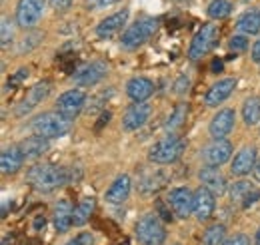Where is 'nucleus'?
Returning <instances> with one entry per match:
<instances>
[{"mask_svg":"<svg viewBox=\"0 0 260 245\" xmlns=\"http://www.w3.org/2000/svg\"><path fill=\"white\" fill-rule=\"evenodd\" d=\"M70 172L54 164H36L28 170L26 182L38 191H54L56 187L68 182Z\"/></svg>","mask_w":260,"mask_h":245,"instance_id":"nucleus-1","label":"nucleus"},{"mask_svg":"<svg viewBox=\"0 0 260 245\" xmlns=\"http://www.w3.org/2000/svg\"><path fill=\"white\" fill-rule=\"evenodd\" d=\"M184 148H186V142L182 138H178L174 134H168L148 150V159L154 161V164H160V166L174 164L182 155Z\"/></svg>","mask_w":260,"mask_h":245,"instance_id":"nucleus-2","label":"nucleus"},{"mask_svg":"<svg viewBox=\"0 0 260 245\" xmlns=\"http://www.w3.org/2000/svg\"><path fill=\"white\" fill-rule=\"evenodd\" d=\"M70 126L72 122L66 120L64 116H60L58 112H48V114H40L36 116L30 124L32 132L36 136H42L46 140L50 138H62L70 132Z\"/></svg>","mask_w":260,"mask_h":245,"instance_id":"nucleus-3","label":"nucleus"},{"mask_svg":"<svg viewBox=\"0 0 260 245\" xmlns=\"http://www.w3.org/2000/svg\"><path fill=\"white\" fill-rule=\"evenodd\" d=\"M156 30H158V18H142V20L134 22L132 26H128V28L124 30L120 42H122L124 48L136 50V48H140L142 44H146V42L156 34Z\"/></svg>","mask_w":260,"mask_h":245,"instance_id":"nucleus-4","label":"nucleus"},{"mask_svg":"<svg viewBox=\"0 0 260 245\" xmlns=\"http://www.w3.org/2000/svg\"><path fill=\"white\" fill-rule=\"evenodd\" d=\"M136 237L142 245H164L166 241V229L158 215L146 214L136 221Z\"/></svg>","mask_w":260,"mask_h":245,"instance_id":"nucleus-5","label":"nucleus"},{"mask_svg":"<svg viewBox=\"0 0 260 245\" xmlns=\"http://www.w3.org/2000/svg\"><path fill=\"white\" fill-rule=\"evenodd\" d=\"M218 40V28L216 24L208 22L204 24L200 30L196 32V36L190 42V48H188V58L190 60H200L204 54H208L212 50V46L216 44Z\"/></svg>","mask_w":260,"mask_h":245,"instance_id":"nucleus-6","label":"nucleus"},{"mask_svg":"<svg viewBox=\"0 0 260 245\" xmlns=\"http://www.w3.org/2000/svg\"><path fill=\"white\" fill-rule=\"evenodd\" d=\"M46 0H18L16 4V24L20 28H34L44 14Z\"/></svg>","mask_w":260,"mask_h":245,"instance_id":"nucleus-7","label":"nucleus"},{"mask_svg":"<svg viewBox=\"0 0 260 245\" xmlns=\"http://www.w3.org/2000/svg\"><path fill=\"white\" fill-rule=\"evenodd\" d=\"M84 104H86V94H84V90H80V88L68 90V92L58 96V100H56V112L60 116H64L66 120L72 122L82 112Z\"/></svg>","mask_w":260,"mask_h":245,"instance_id":"nucleus-8","label":"nucleus"},{"mask_svg":"<svg viewBox=\"0 0 260 245\" xmlns=\"http://www.w3.org/2000/svg\"><path fill=\"white\" fill-rule=\"evenodd\" d=\"M166 203L178 217L186 219L190 214H194V191H190L188 187H174L168 191Z\"/></svg>","mask_w":260,"mask_h":245,"instance_id":"nucleus-9","label":"nucleus"},{"mask_svg":"<svg viewBox=\"0 0 260 245\" xmlns=\"http://www.w3.org/2000/svg\"><path fill=\"white\" fill-rule=\"evenodd\" d=\"M150 114H152L150 104H146V102H134L132 106L126 108V112L122 116V128L126 132H134V130L142 128L144 124L148 122Z\"/></svg>","mask_w":260,"mask_h":245,"instance_id":"nucleus-10","label":"nucleus"},{"mask_svg":"<svg viewBox=\"0 0 260 245\" xmlns=\"http://www.w3.org/2000/svg\"><path fill=\"white\" fill-rule=\"evenodd\" d=\"M216 210V199H214V193L200 185L194 191V215L198 221H208Z\"/></svg>","mask_w":260,"mask_h":245,"instance_id":"nucleus-11","label":"nucleus"},{"mask_svg":"<svg viewBox=\"0 0 260 245\" xmlns=\"http://www.w3.org/2000/svg\"><path fill=\"white\" fill-rule=\"evenodd\" d=\"M106 70L108 68H106L104 62H90V64H86V66H82V68L76 70L74 84L76 86H94V84H98L104 78Z\"/></svg>","mask_w":260,"mask_h":245,"instance_id":"nucleus-12","label":"nucleus"},{"mask_svg":"<svg viewBox=\"0 0 260 245\" xmlns=\"http://www.w3.org/2000/svg\"><path fill=\"white\" fill-rule=\"evenodd\" d=\"M256 161H258V153H256V148H252V146H246V148H242L240 152H238L236 155H234V157H232V164H230V172H232L234 176H246V174H250V172L254 170Z\"/></svg>","mask_w":260,"mask_h":245,"instance_id":"nucleus-13","label":"nucleus"},{"mask_svg":"<svg viewBox=\"0 0 260 245\" xmlns=\"http://www.w3.org/2000/svg\"><path fill=\"white\" fill-rule=\"evenodd\" d=\"M234 110H230V108H224V110H220L212 120H210V126H208V132H210V136L214 138V140H224L228 134L232 132V128H234Z\"/></svg>","mask_w":260,"mask_h":245,"instance_id":"nucleus-14","label":"nucleus"},{"mask_svg":"<svg viewBox=\"0 0 260 245\" xmlns=\"http://www.w3.org/2000/svg\"><path fill=\"white\" fill-rule=\"evenodd\" d=\"M126 22H128V10L124 8V10L116 12V14L106 16L102 22H98L96 36L98 38H112V36H116L118 32L122 30V26H124Z\"/></svg>","mask_w":260,"mask_h":245,"instance_id":"nucleus-15","label":"nucleus"},{"mask_svg":"<svg viewBox=\"0 0 260 245\" xmlns=\"http://www.w3.org/2000/svg\"><path fill=\"white\" fill-rule=\"evenodd\" d=\"M232 155V144L228 140H214L206 150H204V159L208 166L220 168L222 164H226Z\"/></svg>","mask_w":260,"mask_h":245,"instance_id":"nucleus-16","label":"nucleus"},{"mask_svg":"<svg viewBox=\"0 0 260 245\" xmlns=\"http://www.w3.org/2000/svg\"><path fill=\"white\" fill-rule=\"evenodd\" d=\"M130 189H132V182H130L128 176H118V178L112 182V185L106 189L104 199H106L108 203L120 206V203H124V201L128 199Z\"/></svg>","mask_w":260,"mask_h":245,"instance_id":"nucleus-17","label":"nucleus"},{"mask_svg":"<svg viewBox=\"0 0 260 245\" xmlns=\"http://www.w3.org/2000/svg\"><path fill=\"white\" fill-rule=\"evenodd\" d=\"M234 86H236V80L234 78H224V80H218L216 84H212L210 90L206 92V98H204L206 106L212 108V106L222 104L228 96L234 92Z\"/></svg>","mask_w":260,"mask_h":245,"instance_id":"nucleus-18","label":"nucleus"},{"mask_svg":"<svg viewBox=\"0 0 260 245\" xmlns=\"http://www.w3.org/2000/svg\"><path fill=\"white\" fill-rule=\"evenodd\" d=\"M198 178H200V182L204 187H208L214 195L218 193H224L226 191V180H224V176L218 172V168H214V166H206V168H202L200 172H198Z\"/></svg>","mask_w":260,"mask_h":245,"instance_id":"nucleus-19","label":"nucleus"},{"mask_svg":"<svg viewBox=\"0 0 260 245\" xmlns=\"http://www.w3.org/2000/svg\"><path fill=\"white\" fill-rule=\"evenodd\" d=\"M126 94H128L130 100H134V102H146V100L154 94V86H152V82H150L148 78L136 76V78L128 80V84H126Z\"/></svg>","mask_w":260,"mask_h":245,"instance_id":"nucleus-20","label":"nucleus"},{"mask_svg":"<svg viewBox=\"0 0 260 245\" xmlns=\"http://www.w3.org/2000/svg\"><path fill=\"white\" fill-rule=\"evenodd\" d=\"M22 161H24V155L22 150L16 148V146H10V148H4L0 153V166H2V174H16L20 168H22Z\"/></svg>","mask_w":260,"mask_h":245,"instance_id":"nucleus-21","label":"nucleus"},{"mask_svg":"<svg viewBox=\"0 0 260 245\" xmlns=\"http://www.w3.org/2000/svg\"><path fill=\"white\" fill-rule=\"evenodd\" d=\"M72 214H74V210H72V206H70L68 199H60L54 206V227H56L58 233H64V231L70 229V225H72Z\"/></svg>","mask_w":260,"mask_h":245,"instance_id":"nucleus-22","label":"nucleus"},{"mask_svg":"<svg viewBox=\"0 0 260 245\" xmlns=\"http://www.w3.org/2000/svg\"><path fill=\"white\" fill-rule=\"evenodd\" d=\"M20 150H22L24 159H36V157H40L42 153L48 150V140L42 138V136H36V134H34V136H30V138L22 140Z\"/></svg>","mask_w":260,"mask_h":245,"instance_id":"nucleus-23","label":"nucleus"},{"mask_svg":"<svg viewBox=\"0 0 260 245\" xmlns=\"http://www.w3.org/2000/svg\"><path fill=\"white\" fill-rule=\"evenodd\" d=\"M166 180H168V176H166L164 172H160V170L148 172V174H144L142 180L138 182V191L144 193V195H150V193L158 191V189L166 184Z\"/></svg>","mask_w":260,"mask_h":245,"instance_id":"nucleus-24","label":"nucleus"},{"mask_svg":"<svg viewBox=\"0 0 260 245\" xmlns=\"http://www.w3.org/2000/svg\"><path fill=\"white\" fill-rule=\"evenodd\" d=\"M50 92V84L48 82H40V84H36L30 88V92H28V98H24V102L18 106V114H24V112H28V110H32L34 106L38 104V102H42L46 96Z\"/></svg>","mask_w":260,"mask_h":245,"instance_id":"nucleus-25","label":"nucleus"},{"mask_svg":"<svg viewBox=\"0 0 260 245\" xmlns=\"http://www.w3.org/2000/svg\"><path fill=\"white\" fill-rule=\"evenodd\" d=\"M94 208H96V201H94V197H82L80 199V203L74 208V214H72V223L74 225H84L88 219H90V215L94 214Z\"/></svg>","mask_w":260,"mask_h":245,"instance_id":"nucleus-26","label":"nucleus"},{"mask_svg":"<svg viewBox=\"0 0 260 245\" xmlns=\"http://www.w3.org/2000/svg\"><path fill=\"white\" fill-rule=\"evenodd\" d=\"M238 30L244 32V34H258L260 32V14L258 10H246L238 22H236Z\"/></svg>","mask_w":260,"mask_h":245,"instance_id":"nucleus-27","label":"nucleus"},{"mask_svg":"<svg viewBox=\"0 0 260 245\" xmlns=\"http://www.w3.org/2000/svg\"><path fill=\"white\" fill-rule=\"evenodd\" d=\"M242 118H244V124L246 126H254V124L260 122V98L252 96L244 102L242 106Z\"/></svg>","mask_w":260,"mask_h":245,"instance_id":"nucleus-28","label":"nucleus"},{"mask_svg":"<svg viewBox=\"0 0 260 245\" xmlns=\"http://www.w3.org/2000/svg\"><path fill=\"white\" fill-rule=\"evenodd\" d=\"M206 12H208V16H210L212 20H222V18L230 16V12H232V2H230V0H212V2L208 4Z\"/></svg>","mask_w":260,"mask_h":245,"instance_id":"nucleus-29","label":"nucleus"},{"mask_svg":"<svg viewBox=\"0 0 260 245\" xmlns=\"http://www.w3.org/2000/svg\"><path fill=\"white\" fill-rule=\"evenodd\" d=\"M202 241H204V245H222L226 241V227L222 223H216V225L208 227L204 231Z\"/></svg>","mask_w":260,"mask_h":245,"instance_id":"nucleus-30","label":"nucleus"},{"mask_svg":"<svg viewBox=\"0 0 260 245\" xmlns=\"http://www.w3.org/2000/svg\"><path fill=\"white\" fill-rule=\"evenodd\" d=\"M254 187L250 182H234V184L230 185V189H228V197H230V201H244L246 199V195L252 191Z\"/></svg>","mask_w":260,"mask_h":245,"instance_id":"nucleus-31","label":"nucleus"},{"mask_svg":"<svg viewBox=\"0 0 260 245\" xmlns=\"http://www.w3.org/2000/svg\"><path fill=\"white\" fill-rule=\"evenodd\" d=\"M186 112H188V106L186 104H178L176 108H174V112L168 116V120H166V130H176V128H180L182 124H184V118H186Z\"/></svg>","mask_w":260,"mask_h":245,"instance_id":"nucleus-32","label":"nucleus"},{"mask_svg":"<svg viewBox=\"0 0 260 245\" xmlns=\"http://www.w3.org/2000/svg\"><path fill=\"white\" fill-rule=\"evenodd\" d=\"M230 50L236 52V54L246 52V50H248V38H244V36H240V34L232 36V38H230Z\"/></svg>","mask_w":260,"mask_h":245,"instance_id":"nucleus-33","label":"nucleus"},{"mask_svg":"<svg viewBox=\"0 0 260 245\" xmlns=\"http://www.w3.org/2000/svg\"><path fill=\"white\" fill-rule=\"evenodd\" d=\"M12 36H14V28H12L10 20H8V18H2V46H4V48L10 44Z\"/></svg>","mask_w":260,"mask_h":245,"instance_id":"nucleus-34","label":"nucleus"},{"mask_svg":"<svg viewBox=\"0 0 260 245\" xmlns=\"http://www.w3.org/2000/svg\"><path fill=\"white\" fill-rule=\"evenodd\" d=\"M116 2H120V0H86V8L88 10H102V8L112 6Z\"/></svg>","mask_w":260,"mask_h":245,"instance_id":"nucleus-35","label":"nucleus"},{"mask_svg":"<svg viewBox=\"0 0 260 245\" xmlns=\"http://www.w3.org/2000/svg\"><path fill=\"white\" fill-rule=\"evenodd\" d=\"M222 245H250V239H248V235H244V233H234V235L228 237Z\"/></svg>","mask_w":260,"mask_h":245,"instance_id":"nucleus-36","label":"nucleus"},{"mask_svg":"<svg viewBox=\"0 0 260 245\" xmlns=\"http://www.w3.org/2000/svg\"><path fill=\"white\" fill-rule=\"evenodd\" d=\"M188 88H190V80H188L186 76H180V78L176 80V84H174V92L176 94L188 92Z\"/></svg>","mask_w":260,"mask_h":245,"instance_id":"nucleus-37","label":"nucleus"},{"mask_svg":"<svg viewBox=\"0 0 260 245\" xmlns=\"http://www.w3.org/2000/svg\"><path fill=\"white\" fill-rule=\"evenodd\" d=\"M66 245H92V235L90 233H78L72 241H68Z\"/></svg>","mask_w":260,"mask_h":245,"instance_id":"nucleus-38","label":"nucleus"},{"mask_svg":"<svg viewBox=\"0 0 260 245\" xmlns=\"http://www.w3.org/2000/svg\"><path fill=\"white\" fill-rule=\"evenodd\" d=\"M258 199H260V189H252V191H250V193L246 195V199L242 201V208L246 210V208H250L252 203H256Z\"/></svg>","mask_w":260,"mask_h":245,"instance_id":"nucleus-39","label":"nucleus"},{"mask_svg":"<svg viewBox=\"0 0 260 245\" xmlns=\"http://www.w3.org/2000/svg\"><path fill=\"white\" fill-rule=\"evenodd\" d=\"M70 4H72V0H50V6H52L56 12H64V10H68Z\"/></svg>","mask_w":260,"mask_h":245,"instance_id":"nucleus-40","label":"nucleus"},{"mask_svg":"<svg viewBox=\"0 0 260 245\" xmlns=\"http://www.w3.org/2000/svg\"><path fill=\"white\" fill-rule=\"evenodd\" d=\"M252 60L260 64V38L252 44Z\"/></svg>","mask_w":260,"mask_h":245,"instance_id":"nucleus-41","label":"nucleus"},{"mask_svg":"<svg viewBox=\"0 0 260 245\" xmlns=\"http://www.w3.org/2000/svg\"><path fill=\"white\" fill-rule=\"evenodd\" d=\"M156 206H158V210H160V217L166 219V221H172V214H170V210H164L162 201H158Z\"/></svg>","mask_w":260,"mask_h":245,"instance_id":"nucleus-42","label":"nucleus"},{"mask_svg":"<svg viewBox=\"0 0 260 245\" xmlns=\"http://www.w3.org/2000/svg\"><path fill=\"white\" fill-rule=\"evenodd\" d=\"M210 70H212V72H216V74H218V72H222V70H224V64H222V60H212V64H210Z\"/></svg>","mask_w":260,"mask_h":245,"instance_id":"nucleus-43","label":"nucleus"},{"mask_svg":"<svg viewBox=\"0 0 260 245\" xmlns=\"http://www.w3.org/2000/svg\"><path fill=\"white\" fill-rule=\"evenodd\" d=\"M110 122V112H102V116H100V122L96 124V132L104 126V124Z\"/></svg>","mask_w":260,"mask_h":245,"instance_id":"nucleus-44","label":"nucleus"},{"mask_svg":"<svg viewBox=\"0 0 260 245\" xmlns=\"http://www.w3.org/2000/svg\"><path fill=\"white\" fill-rule=\"evenodd\" d=\"M252 172H254V180L260 182V157H258V161H256V166H254V170H252Z\"/></svg>","mask_w":260,"mask_h":245,"instance_id":"nucleus-45","label":"nucleus"},{"mask_svg":"<svg viewBox=\"0 0 260 245\" xmlns=\"http://www.w3.org/2000/svg\"><path fill=\"white\" fill-rule=\"evenodd\" d=\"M254 241H256V245H260V227H258V231H256V239H254Z\"/></svg>","mask_w":260,"mask_h":245,"instance_id":"nucleus-46","label":"nucleus"},{"mask_svg":"<svg viewBox=\"0 0 260 245\" xmlns=\"http://www.w3.org/2000/svg\"><path fill=\"white\" fill-rule=\"evenodd\" d=\"M174 245H180V243H174Z\"/></svg>","mask_w":260,"mask_h":245,"instance_id":"nucleus-47","label":"nucleus"},{"mask_svg":"<svg viewBox=\"0 0 260 245\" xmlns=\"http://www.w3.org/2000/svg\"><path fill=\"white\" fill-rule=\"evenodd\" d=\"M258 14H260V10H258Z\"/></svg>","mask_w":260,"mask_h":245,"instance_id":"nucleus-48","label":"nucleus"}]
</instances>
